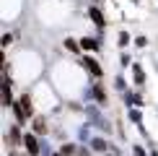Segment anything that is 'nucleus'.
Listing matches in <instances>:
<instances>
[{
  "label": "nucleus",
  "instance_id": "obj_1",
  "mask_svg": "<svg viewBox=\"0 0 158 156\" xmlns=\"http://www.w3.org/2000/svg\"><path fill=\"white\" fill-rule=\"evenodd\" d=\"M26 146H29V151H36V143L31 141V138H26Z\"/></svg>",
  "mask_w": 158,
  "mask_h": 156
}]
</instances>
